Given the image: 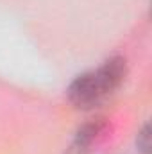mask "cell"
Instances as JSON below:
<instances>
[{
  "label": "cell",
  "instance_id": "cell-1",
  "mask_svg": "<svg viewBox=\"0 0 152 154\" xmlns=\"http://www.w3.org/2000/svg\"><path fill=\"white\" fill-rule=\"evenodd\" d=\"M127 74V59L123 56H111L97 68L74 77L66 88V99L79 111H93L120 90Z\"/></svg>",
  "mask_w": 152,
  "mask_h": 154
},
{
  "label": "cell",
  "instance_id": "cell-2",
  "mask_svg": "<svg viewBox=\"0 0 152 154\" xmlns=\"http://www.w3.org/2000/svg\"><path fill=\"white\" fill-rule=\"evenodd\" d=\"M108 127H109L108 125V120L102 118V116L86 120L84 124H81L75 129L74 138L68 143L65 154H91L93 147L108 133Z\"/></svg>",
  "mask_w": 152,
  "mask_h": 154
},
{
  "label": "cell",
  "instance_id": "cell-3",
  "mask_svg": "<svg viewBox=\"0 0 152 154\" xmlns=\"http://www.w3.org/2000/svg\"><path fill=\"white\" fill-rule=\"evenodd\" d=\"M134 147L138 154H150V124L149 122H145L138 129L134 138Z\"/></svg>",
  "mask_w": 152,
  "mask_h": 154
}]
</instances>
